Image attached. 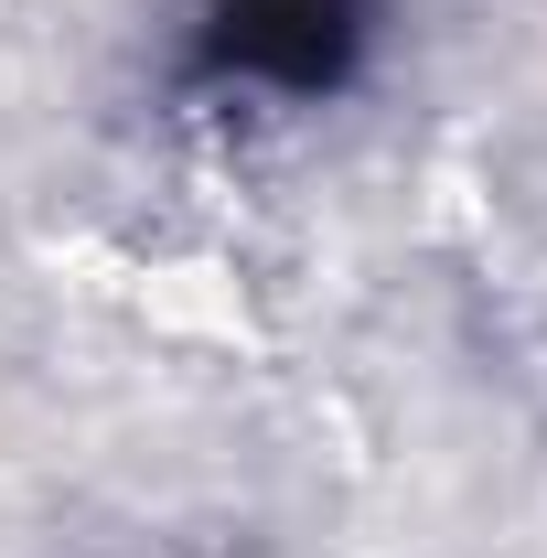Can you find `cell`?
<instances>
[{
    "instance_id": "cell-1",
    "label": "cell",
    "mask_w": 547,
    "mask_h": 558,
    "mask_svg": "<svg viewBox=\"0 0 547 558\" xmlns=\"http://www.w3.org/2000/svg\"><path fill=\"white\" fill-rule=\"evenodd\" d=\"M354 44V0H215V54L269 86H323Z\"/></svg>"
}]
</instances>
